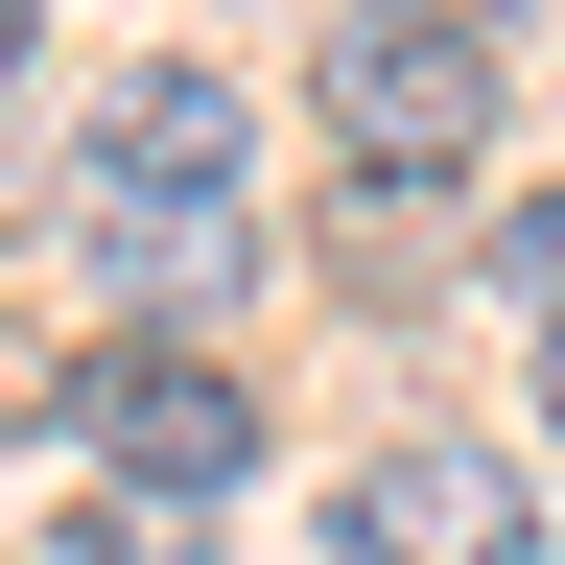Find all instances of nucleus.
<instances>
[{"instance_id":"1","label":"nucleus","mask_w":565,"mask_h":565,"mask_svg":"<svg viewBox=\"0 0 565 565\" xmlns=\"http://www.w3.org/2000/svg\"><path fill=\"white\" fill-rule=\"evenodd\" d=\"M494 95H519V0H353L330 71H307V118H330V166L353 189H448Z\"/></svg>"},{"instance_id":"2","label":"nucleus","mask_w":565,"mask_h":565,"mask_svg":"<svg viewBox=\"0 0 565 565\" xmlns=\"http://www.w3.org/2000/svg\"><path fill=\"white\" fill-rule=\"evenodd\" d=\"M71 471H95V494H189V519H212V494L259 471V401L212 377V353H95V377H71Z\"/></svg>"},{"instance_id":"3","label":"nucleus","mask_w":565,"mask_h":565,"mask_svg":"<svg viewBox=\"0 0 565 565\" xmlns=\"http://www.w3.org/2000/svg\"><path fill=\"white\" fill-rule=\"evenodd\" d=\"M71 189H118V212H236V189H259V95H236V71H118Z\"/></svg>"},{"instance_id":"4","label":"nucleus","mask_w":565,"mask_h":565,"mask_svg":"<svg viewBox=\"0 0 565 565\" xmlns=\"http://www.w3.org/2000/svg\"><path fill=\"white\" fill-rule=\"evenodd\" d=\"M353 565H542L519 448H377L353 471Z\"/></svg>"},{"instance_id":"5","label":"nucleus","mask_w":565,"mask_h":565,"mask_svg":"<svg viewBox=\"0 0 565 565\" xmlns=\"http://www.w3.org/2000/svg\"><path fill=\"white\" fill-rule=\"evenodd\" d=\"M71 236H95L118 307H236L259 282V212H118V189H71Z\"/></svg>"},{"instance_id":"6","label":"nucleus","mask_w":565,"mask_h":565,"mask_svg":"<svg viewBox=\"0 0 565 565\" xmlns=\"http://www.w3.org/2000/svg\"><path fill=\"white\" fill-rule=\"evenodd\" d=\"M47 565H189V494H95V471H71V519H47Z\"/></svg>"},{"instance_id":"7","label":"nucleus","mask_w":565,"mask_h":565,"mask_svg":"<svg viewBox=\"0 0 565 565\" xmlns=\"http://www.w3.org/2000/svg\"><path fill=\"white\" fill-rule=\"evenodd\" d=\"M494 259H519V282H542V307H565V189H542V212H519V236H494Z\"/></svg>"},{"instance_id":"8","label":"nucleus","mask_w":565,"mask_h":565,"mask_svg":"<svg viewBox=\"0 0 565 565\" xmlns=\"http://www.w3.org/2000/svg\"><path fill=\"white\" fill-rule=\"evenodd\" d=\"M24 47H47V0H0V71H24Z\"/></svg>"},{"instance_id":"9","label":"nucleus","mask_w":565,"mask_h":565,"mask_svg":"<svg viewBox=\"0 0 565 565\" xmlns=\"http://www.w3.org/2000/svg\"><path fill=\"white\" fill-rule=\"evenodd\" d=\"M542 424H565V307H542Z\"/></svg>"}]
</instances>
